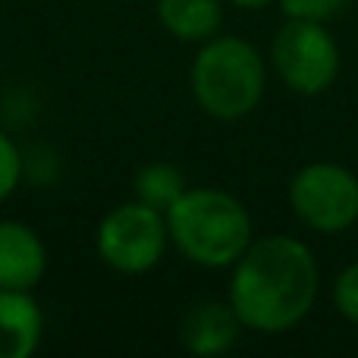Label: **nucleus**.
<instances>
[{
    "label": "nucleus",
    "instance_id": "1",
    "mask_svg": "<svg viewBox=\"0 0 358 358\" xmlns=\"http://www.w3.org/2000/svg\"><path fill=\"white\" fill-rule=\"evenodd\" d=\"M229 271L227 299L245 330L267 336L289 334L315 311L321 267L315 252L296 236H255Z\"/></svg>",
    "mask_w": 358,
    "mask_h": 358
},
{
    "label": "nucleus",
    "instance_id": "2",
    "mask_svg": "<svg viewBox=\"0 0 358 358\" xmlns=\"http://www.w3.org/2000/svg\"><path fill=\"white\" fill-rule=\"evenodd\" d=\"M167 229L170 245L204 271L233 267L255 239L248 208L214 185H189L167 210Z\"/></svg>",
    "mask_w": 358,
    "mask_h": 358
},
{
    "label": "nucleus",
    "instance_id": "3",
    "mask_svg": "<svg viewBox=\"0 0 358 358\" xmlns=\"http://www.w3.org/2000/svg\"><path fill=\"white\" fill-rule=\"evenodd\" d=\"M189 88L201 113L220 123H236L258 110L267 88V63L245 38L214 35L198 44L189 66Z\"/></svg>",
    "mask_w": 358,
    "mask_h": 358
},
{
    "label": "nucleus",
    "instance_id": "4",
    "mask_svg": "<svg viewBox=\"0 0 358 358\" xmlns=\"http://www.w3.org/2000/svg\"><path fill=\"white\" fill-rule=\"evenodd\" d=\"M170 248L167 214L151 204L132 201L117 204L98 220L94 229V252L110 271L123 277H142L151 273Z\"/></svg>",
    "mask_w": 358,
    "mask_h": 358
},
{
    "label": "nucleus",
    "instance_id": "5",
    "mask_svg": "<svg viewBox=\"0 0 358 358\" xmlns=\"http://www.w3.org/2000/svg\"><path fill=\"white\" fill-rule=\"evenodd\" d=\"M340 44L327 22L283 19L271 38V66L289 92L302 98L324 94L340 76Z\"/></svg>",
    "mask_w": 358,
    "mask_h": 358
},
{
    "label": "nucleus",
    "instance_id": "6",
    "mask_svg": "<svg viewBox=\"0 0 358 358\" xmlns=\"http://www.w3.org/2000/svg\"><path fill=\"white\" fill-rule=\"evenodd\" d=\"M289 208L302 227L340 236L358 223V176L336 161H311L289 179Z\"/></svg>",
    "mask_w": 358,
    "mask_h": 358
},
{
    "label": "nucleus",
    "instance_id": "7",
    "mask_svg": "<svg viewBox=\"0 0 358 358\" xmlns=\"http://www.w3.org/2000/svg\"><path fill=\"white\" fill-rule=\"evenodd\" d=\"M48 245L41 233L22 220H0V289L35 292L48 273Z\"/></svg>",
    "mask_w": 358,
    "mask_h": 358
},
{
    "label": "nucleus",
    "instance_id": "8",
    "mask_svg": "<svg viewBox=\"0 0 358 358\" xmlns=\"http://www.w3.org/2000/svg\"><path fill=\"white\" fill-rule=\"evenodd\" d=\"M245 324L229 299H201L189 305L179 321V343L192 355H223L239 343Z\"/></svg>",
    "mask_w": 358,
    "mask_h": 358
},
{
    "label": "nucleus",
    "instance_id": "9",
    "mask_svg": "<svg viewBox=\"0 0 358 358\" xmlns=\"http://www.w3.org/2000/svg\"><path fill=\"white\" fill-rule=\"evenodd\" d=\"M44 340V311L35 292L0 289V358H31Z\"/></svg>",
    "mask_w": 358,
    "mask_h": 358
},
{
    "label": "nucleus",
    "instance_id": "10",
    "mask_svg": "<svg viewBox=\"0 0 358 358\" xmlns=\"http://www.w3.org/2000/svg\"><path fill=\"white\" fill-rule=\"evenodd\" d=\"M157 22L182 44H204L223 29V0H157Z\"/></svg>",
    "mask_w": 358,
    "mask_h": 358
},
{
    "label": "nucleus",
    "instance_id": "11",
    "mask_svg": "<svg viewBox=\"0 0 358 358\" xmlns=\"http://www.w3.org/2000/svg\"><path fill=\"white\" fill-rule=\"evenodd\" d=\"M185 189H189V185H185L182 170H179L176 164H167V161H155V164L138 167L136 182H132V192H136L138 201L151 204V208L164 210V214L173 208V201Z\"/></svg>",
    "mask_w": 358,
    "mask_h": 358
},
{
    "label": "nucleus",
    "instance_id": "12",
    "mask_svg": "<svg viewBox=\"0 0 358 358\" xmlns=\"http://www.w3.org/2000/svg\"><path fill=\"white\" fill-rule=\"evenodd\" d=\"M25 176V155L6 132H0V204L10 201V195L22 185Z\"/></svg>",
    "mask_w": 358,
    "mask_h": 358
},
{
    "label": "nucleus",
    "instance_id": "13",
    "mask_svg": "<svg viewBox=\"0 0 358 358\" xmlns=\"http://www.w3.org/2000/svg\"><path fill=\"white\" fill-rule=\"evenodd\" d=\"M283 19H311V22H330L343 16L352 0H277Z\"/></svg>",
    "mask_w": 358,
    "mask_h": 358
},
{
    "label": "nucleus",
    "instance_id": "14",
    "mask_svg": "<svg viewBox=\"0 0 358 358\" xmlns=\"http://www.w3.org/2000/svg\"><path fill=\"white\" fill-rule=\"evenodd\" d=\"M334 305L349 324L358 327V261L346 264L334 280Z\"/></svg>",
    "mask_w": 358,
    "mask_h": 358
},
{
    "label": "nucleus",
    "instance_id": "15",
    "mask_svg": "<svg viewBox=\"0 0 358 358\" xmlns=\"http://www.w3.org/2000/svg\"><path fill=\"white\" fill-rule=\"evenodd\" d=\"M227 3L239 6V10H264V6L277 3V0H227Z\"/></svg>",
    "mask_w": 358,
    "mask_h": 358
}]
</instances>
